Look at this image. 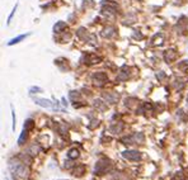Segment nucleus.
<instances>
[{
  "mask_svg": "<svg viewBox=\"0 0 188 180\" xmlns=\"http://www.w3.org/2000/svg\"><path fill=\"white\" fill-rule=\"evenodd\" d=\"M9 169L13 173V175L19 179H25L29 175L28 168H25V165L23 162H20L19 160H16V159H11L9 161Z\"/></svg>",
  "mask_w": 188,
  "mask_h": 180,
  "instance_id": "f257e3e1",
  "label": "nucleus"
},
{
  "mask_svg": "<svg viewBox=\"0 0 188 180\" xmlns=\"http://www.w3.org/2000/svg\"><path fill=\"white\" fill-rule=\"evenodd\" d=\"M112 169V164L108 159H101L97 161L96 164V169H94V173L97 175H103L107 171H110Z\"/></svg>",
  "mask_w": 188,
  "mask_h": 180,
  "instance_id": "f03ea898",
  "label": "nucleus"
},
{
  "mask_svg": "<svg viewBox=\"0 0 188 180\" xmlns=\"http://www.w3.org/2000/svg\"><path fill=\"white\" fill-rule=\"evenodd\" d=\"M145 141V136L142 133H132L127 137L122 138V142L125 145H142Z\"/></svg>",
  "mask_w": 188,
  "mask_h": 180,
  "instance_id": "7ed1b4c3",
  "label": "nucleus"
},
{
  "mask_svg": "<svg viewBox=\"0 0 188 180\" xmlns=\"http://www.w3.org/2000/svg\"><path fill=\"white\" fill-rule=\"evenodd\" d=\"M92 80H93V82H94V85H96V86H103L105 82L108 81V77H107V75L104 72L99 71V72H94L92 75Z\"/></svg>",
  "mask_w": 188,
  "mask_h": 180,
  "instance_id": "20e7f679",
  "label": "nucleus"
},
{
  "mask_svg": "<svg viewBox=\"0 0 188 180\" xmlns=\"http://www.w3.org/2000/svg\"><path fill=\"white\" fill-rule=\"evenodd\" d=\"M33 100H34V103H36L37 105H39V107L59 110V104H57V102H56V103H52L51 100H48V99H42V98H33Z\"/></svg>",
  "mask_w": 188,
  "mask_h": 180,
  "instance_id": "39448f33",
  "label": "nucleus"
},
{
  "mask_svg": "<svg viewBox=\"0 0 188 180\" xmlns=\"http://www.w3.org/2000/svg\"><path fill=\"white\" fill-rule=\"evenodd\" d=\"M122 156L130 161H140L141 160V154L135 150H126L122 152Z\"/></svg>",
  "mask_w": 188,
  "mask_h": 180,
  "instance_id": "423d86ee",
  "label": "nucleus"
},
{
  "mask_svg": "<svg viewBox=\"0 0 188 180\" xmlns=\"http://www.w3.org/2000/svg\"><path fill=\"white\" fill-rule=\"evenodd\" d=\"M82 61H83L84 64L94 65V64H99V62L102 61V59H101L99 56H97V55H92V53H89V55H84L83 59H82Z\"/></svg>",
  "mask_w": 188,
  "mask_h": 180,
  "instance_id": "0eeeda50",
  "label": "nucleus"
},
{
  "mask_svg": "<svg viewBox=\"0 0 188 180\" xmlns=\"http://www.w3.org/2000/svg\"><path fill=\"white\" fill-rule=\"evenodd\" d=\"M103 99L110 104H116L119 100V94L118 93H104Z\"/></svg>",
  "mask_w": 188,
  "mask_h": 180,
  "instance_id": "6e6552de",
  "label": "nucleus"
},
{
  "mask_svg": "<svg viewBox=\"0 0 188 180\" xmlns=\"http://www.w3.org/2000/svg\"><path fill=\"white\" fill-rule=\"evenodd\" d=\"M130 75H131L130 68L127 66H123L122 68H121V71L118 72V75H117V80L118 81H126L130 77Z\"/></svg>",
  "mask_w": 188,
  "mask_h": 180,
  "instance_id": "1a4fd4ad",
  "label": "nucleus"
},
{
  "mask_svg": "<svg viewBox=\"0 0 188 180\" xmlns=\"http://www.w3.org/2000/svg\"><path fill=\"white\" fill-rule=\"evenodd\" d=\"M176 59H177V52L174 51V50H168V51L164 52V60H165L168 64L173 62Z\"/></svg>",
  "mask_w": 188,
  "mask_h": 180,
  "instance_id": "9d476101",
  "label": "nucleus"
},
{
  "mask_svg": "<svg viewBox=\"0 0 188 180\" xmlns=\"http://www.w3.org/2000/svg\"><path fill=\"white\" fill-rule=\"evenodd\" d=\"M101 34H102L103 38H111V37H113L116 34V29L113 28V27H107V28H104L102 31Z\"/></svg>",
  "mask_w": 188,
  "mask_h": 180,
  "instance_id": "9b49d317",
  "label": "nucleus"
},
{
  "mask_svg": "<svg viewBox=\"0 0 188 180\" xmlns=\"http://www.w3.org/2000/svg\"><path fill=\"white\" fill-rule=\"evenodd\" d=\"M66 28H68V24H66L65 22H62V20H60V22H57L55 25H53V32H55V33H61Z\"/></svg>",
  "mask_w": 188,
  "mask_h": 180,
  "instance_id": "f8f14e48",
  "label": "nucleus"
},
{
  "mask_svg": "<svg viewBox=\"0 0 188 180\" xmlns=\"http://www.w3.org/2000/svg\"><path fill=\"white\" fill-rule=\"evenodd\" d=\"M29 36H31V33H27V34H22V36H18L16 38H13V39H10L9 42H8V46H13V45H16V43H19L20 41H23L24 38L29 37Z\"/></svg>",
  "mask_w": 188,
  "mask_h": 180,
  "instance_id": "ddd939ff",
  "label": "nucleus"
},
{
  "mask_svg": "<svg viewBox=\"0 0 188 180\" xmlns=\"http://www.w3.org/2000/svg\"><path fill=\"white\" fill-rule=\"evenodd\" d=\"M85 173V166L84 165H79V166H76L75 168V170L73 171V175H75V176H83V174Z\"/></svg>",
  "mask_w": 188,
  "mask_h": 180,
  "instance_id": "4468645a",
  "label": "nucleus"
},
{
  "mask_svg": "<svg viewBox=\"0 0 188 180\" xmlns=\"http://www.w3.org/2000/svg\"><path fill=\"white\" fill-rule=\"evenodd\" d=\"M94 107H96L98 110H101V112H104V110L107 109V104L103 103L101 99H96V100H94Z\"/></svg>",
  "mask_w": 188,
  "mask_h": 180,
  "instance_id": "2eb2a0df",
  "label": "nucleus"
},
{
  "mask_svg": "<svg viewBox=\"0 0 188 180\" xmlns=\"http://www.w3.org/2000/svg\"><path fill=\"white\" fill-rule=\"evenodd\" d=\"M110 130H111V132H112V133H119L121 131L123 130V124H122V123H119V122H118L117 124L114 123V124H112V126H111V128H110Z\"/></svg>",
  "mask_w": 188,
  "mask_h": 180,
  "instance_id": "dca6fc26",
  "label": "nucleus"
},
{
  "mask_svg": "<svg viewBox=\"0 0 188 180\" xmlns=\"http://www.w3.org/2000/svg\"><path fill=\"white\" fill-rule=\"evenodd\" d=\"M69 98H70L73 102H76V100L80 99V93L76 91V90H71V91L69 93Z\"/></svg>",
  "mask_w": 188,
  "mask_h": 180,
  "instance_id": "f3484780",
  "label": "nucleus"
},
{
  "mask_svg": "<svg viewBox=\"0 0 188 180\" xmlns=\"http://www.w3.org/2000/svg\"><path fill=\"white\" fill-rule=\"evenodd\" d=\"M34 128V121L33 119H27L25 123H24V130L27 131H31Z\"/></svg>",
  "mask_w": 188,
  "mask_h": 180,
  "instance_id": "a211bd4d",
  "label": "nucleus"
},
{
  "mask_svg": "<svg viewBox=\"0 0 188 180\" xmlns=\"http://www.w3.org/2000/svg\"><path fill=\"white\" fill-rule=\"evenodd\" d=\"M27 137H28V133H27V130H24V131L20 133L19 138H18V143H19V145H23V143L25 142V140H27Z\"/></svg>",
  "mask_w": 188,
  "mask_h": 180,
  "instance_id": "6ab92c4d",
  "label": "nucleus"
},
{
  "mask_svg": "<svg viewBox=\"0 0 188 180\" xmlns=\"http://www.w3.org/2000/svg\"><path fill=\"white\" fill-rule=\"evenodd\" d=\"M68 156H69V159H71V160H74V159H78V157H79V151H78L76 148H71V150L69 151Z\"/></svg>",
  "mask_w": 188,
  "mask_h": 180,
  "instance_id": "aec40b11",
  "label": "nucleus"
},
{
  "mask_svg": "<svg viewBox=\"0 0 188 180\" xmlns=\"http://www.w3.org/2000/svg\"><path fill=\"white\" fill-rule=\"evenodd\" d=\"M38 151H39V147H38L37 145H32V146L28 148V154L32 155V156H34V155L38 154Z\"/></svg>",
  "mask_w": 188,
  "mask_h": 180,
  "instance_id": "412c9836",
  "label": "nucleus"
},
{
  "mask_svg": "<svg viewBox=\"0 0 188 180\" xmlns=\"http://www.w3.org/2000/svg\"><path fill=\"white\" fill-rule=\"evenodd\" d=\"M42 91V89L41 88H38V86H33V88H31L29 89V94L31 95H33V94H38V93H41Z\"/></svg>",
  "mask_w": 188,
  "mask_h": 180,
  "instance_id": "4be33fe9",
  "label": "nucleus"
},
{
  "mask_svg": "<svg viewBox=\"0 0 188 180\" xmlns=\"http://www.w3.org/2000/svg\"><path fill=\"white\" fill-rule=\"evenodd\" d=\"M17 8H18V4H16V7L13 8V10H11V13H10V15H9V18H8V24L10 23V20H11V18L14 17V14H16V11H17Z\"/></svg>",
  "mask_w": 188,
  "mask_h": 180,
  "instance_id": "5701e85b",
  "label": "nucleus"
},
{
  "mask_svg": "<svg viewBox=\"0 0 188 180\" xmlns=\"http://www.w3.org/2000/svg\"><path fill=\"white\" fill-rule=\"evenodd\" d=\"M11 117H13V131L16 130V126H17V119H16V113H14V110L11 109Z\"/></svg>",
  "mask_w": 188,
  "mask_h": 180,
  "instance_id": "b1692460",
  "label": "nucleus"
},
{
  "mask_svg": "<svg viewBox=\"0 0 188 180\" xmlns=\"http://www.w3.org/2000/svg\"><path fill=\"white\" fill-rule=\"evenodd\" d=\"M156 77H158L159 80H163V79L165 77V74H164L163 71H160V72H158V74H156Z\"/></svg>",
  "mask_w": 188,
  "mask_h": 180,
  "instance_id": "393cba45",
  "label": "nucleus"
},
{
  "mask_svg": "<svg viewBox=\"0 0 188 180\" xmlns=\"http://www.w3.org/2000/svg\"><path fill=\"white\" fill-rule=\"evenodd\" d=\"M173 180H183V175L179 173V174H176V176L173 178Z\"/></svg>",
  "mask_w": 188,
  "mask_h": 180,
  "instance_id": "a878e982",
  "label": "nucleus"
},
{
  "mask_svg": "<svg viewBox=\"0 0 188 180\" xmlns=\"http://www.w3.org/2000/svg\"><path fill=\"white\" fill-rule=\"evenodd\" d=\"M62 104H64L65 107H68V103H66V100H65V98H62Z\"/></svg>",
  "mask_w": 188,
  "mask_h": 180,
  "instance_id": "bb28decb",
  "label": "nucleus"
},
{
  "mask_svg": "<svg viewBox=\"0 0 188 180\" xmlns=\"http://www.w3.org/2000/svg\"><path fill=\"white\" fill-rule=\"evenodd\" d=\"M5 180H8V179H5Z\"/></svg>",
  "mask_w": 188,
  "mask_h": 180,
  "instance_id": "cd10ccee",
  "label": "nucleus"
}]
</instances>
